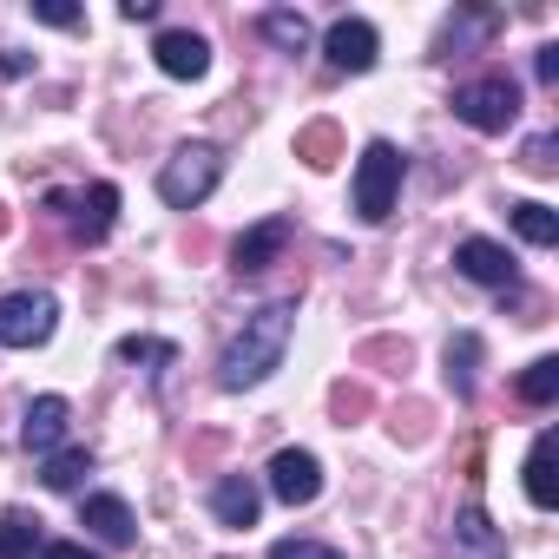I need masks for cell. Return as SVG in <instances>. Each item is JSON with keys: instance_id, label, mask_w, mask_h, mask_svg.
Segmentation results:
<instances>
[{"instance_id": "obj_1", "label": "cell", "mask_w": 559, "mask_h": 559, "mask_svg": "<svg viewBox=\"0 0 559 559\" xmlns=\"http://www.w3.org/2000/svg\"><path fill=\"white\" fill-rule=\"evenodd\" d=\"M290 330H297V304H263V310H250L243 330H237V336L224 343V356H217V382H224V389H257L276 362H284Z\"/></svg>"}, {"instance_id": "obj_2", "label": "cell", "mask_w": 559, "mask_h": 559, "mask_svg": "<svg viewBox=\"0 0 559 559\" xmlns=\"http://www.w3.org/2000/svg\"><path fill=\"white\" fill-rule=\"evenodd\" d=\"M402 171H408V158H402L389 139H369V145H362V158H356V217H362V224H382V217L395 211Z\"/></svg>"}, {"instance_id": "obj_3", "label": "cell", "mask_w": 559, "mask_h": 559, "mask_svg": "<svg viewBox=\"0 0 559 559\" xmlns=\"http://www.w3.org/2000/svg\"><path fill=\"white\" fill-rule=\"evenodd\" d=\"M217 178H224L217 145H178V152L165 158V171H158V198H165L171 211H198V204L217 191Z\"/></svg>"}, {"instance_id": "obj_4", "label": "cell", "mask_w": 559, "mask_h": 559, "mask_svg": "<svg viewBox=\"0 0 559 559\" xmlns=\"http://www.w3.org/2000/svg\"><path fill=\"white\" fill-rule=\"evenodd\" d=\"M454 119L474 126V132H507L520 119V86L507 73H487V80H467L454 93Z\"/></svg>"}, {"instance_id": "obj_5", "label": "cell", "mask_w": 559, "mask_h": 559, "mask_svg": "<svg viewBox=\"0 0 559 559\" xmlns=\"http://www.w3.org/2000/svg\"><path fill=\"white\" fill-rule=\"evenodd\" d=\"M60 323V304L47 290H8L0 297V349H40Z\"/></svg>"}, {"instance_id": "obj_6", "label": "cell", "mask_w": 559, "mask_h": 559, "mask_svg": "<svg viewBox=\"0 0 559 559\" xmlns=\"http://www.w3.org/2000/svg\"><path fill=\"white\" fill-rule=\"evenodd\" d=\"M454 270L467 276V284H487V290H513V284H520V263H513L507 243H493V237H461V243H454Z\"/></svg>"}, {"instance_id": "obj_7", "label": "cell", "mask_w": 559, "mask_h": 559, "mask_svg": "<svg viewBox=\"0 0 559 559\" xmlns=\"http://www.w3.org/2000/svg\"><path fill=\"white\" fill-rule=\"evenodd\" d=\"M270 493L284 500V507H310L317 493H323V467H317V454L310 448H284L270 461Z\"/></svg>"}, {"instance_id": "obj_8", "label": "cell", "mask_w": 559, "mask_h": 559, "mask_svg": "<svg viewBox=\"0 0 559 559\" xmlns=\"http://www.w3.org/2000/svg\"><path fill=\"white\" fill-rule=\"evenodd\" d=\"M376 53H382V40H376V27L369 21H336L330 34H323V60L336 67V73H369L376 67Z\"/></svg>"}, {"instance_id": "obj_9", "label": "cell", "mask_w": 559, "mask_h": 559, "mask_svg": "<svg viewBox=\"0 0 559 559\" xmlns=\"http://www.w3.org/2000/svg\"><path fill=\"white\" fill-rule=\"evenodd\" d=\"M284 243H290V217H263V224H250L230 243V270L237 276H257V270H270L276 257H284Z\"/></svg>"}, {"instance_id": "obj_10", "label": "cell", "mask_w": 559, "mask_h": 559, "mask_svg": "<svg viewBox=\"0 0 559 559\" xmlns=\"http://www.w3.org/2000/svg\"><path fill=\"white\" fill-rule=\"evenodd\" d=\"M152 60H158V73H165V80H204V73H211V47H204V34H191V27L158 34Z\"/></svg>"}, {"instance_id": "obj_11", "label": "cell", "mask_w": 559, "mask_h": 559, "mask_svg": "<svg viewBox=\"0 0 559 559\" xmlns=\"http://www.w3.org/2000/svg\"><path fill=\"white\" fill-rule=\"evenodd\" d=\"M80 526H93L106 546H132L139 539V520H132V507L119 493H86L80 500Z\"/></svg>"}, {"instance_id": "obj_12", "label": "cell", "mask_w": 559, "mask_h": 559, "mask_svg": "<svg viewBox=\"0 0 559 559\" xmlns=\"http://www.w3.org/2000/svg\"><path fill=\"white\" fill-rule=\"evenodd\" d=\"M67 428H73V408H67V395H40V402L27 408V428H21V441H27L34 454H53V448L67 441Z\"/></svg>"}, {"instance_id": "obj_13", "label": "cell", "mask_w": 559, "mask_h": 559, "mask_svg": "<svg viewBox=\"0 0 559 559\" xmlns=\"http://www.w3.org/2000/svg\"><path fill=\"white\" fill-rule=\"evenodd\" d=\"M257 507H263V493H257L250 474H224V480L211 487V513H217V526H257Z\"/></svg>"}, {"instance_id": "obj_14", "label": "cell", "mask_w": 559, "mask_h": 559, "mask_svg": "<svg viewBox=\"0 0 559 559\" xmlns=\"http://www.w3.org/2000/svg\"><path fill=\"white\" fill-rule=\"evenodd\" d=\"M112 224H119V185H93V191L80 198V211H73V237H80V243H99Z\"/></svg>"}, {"instance_id": "obj_15", "label": "cell", "mask_w": 559, "mask_h": 559, "mask_svg": "<svg viewBox=\"0 0 559 559\" xmlns=\"http://www.w3.org/2000/svg\"><path fill=\"white\" fill-rule=\"evenodd\" d=\"M454 552H461V559H500V552H507V539L487 526V513H480V507H461V520H454Z\"/></svg>"}, {"instance_id": "obj_16", "label": "cell", "mask_w": 559, "mask_h": 559, "mask_svg": "<svg viewBox=\"0 0 559 559\" xmlns=\"http://www.w3.org/2000/svg\"><path fill=\"white\" fill-rule=\"evenodd\" d=\"M526 500L546 513L559 493H552V428H539L533 435V454H526Z\"/></svg>"}, {"instance_id": "obj_17", "label": "cell", "mask_w": 559, "mask_h": 559, "mask_svg": "<svg viewBox=\"0 0 559 559\" xmlns=\"http://www.w3.org/2000/svg\"><path fill=\"white\" fill-rule=\"evenodd\" d=\"M47 539H40V520L34 513H0V559H34Z\"/></svg>"}, {"instance_id": "obj_18", "label": "cell", "mask_w": 559, "mask_h": 559, "mask_svg": "<svg viewBox=\"0 0 559 559\" xmlns=\"http://www.w3.org/2000/svg\"><path fill=\"white\" fill-rule=\"evenodd\" d=\"M257 27H263V40H276L284 53H304V47H310V21H304V14H290V8H270Z\"/></svg>"}, {"instance_id": "obj_19", "label": "cell", "mask_w": 559, "mask_h": 559, "mask_svg": "<svg viewBox=\"0 0 559 559\" xmlns=\"http://www.w3.org/2000/svg\"><path fill=\"white\" fill-rule=\"evenodd\" d=\"M474 369H480V336L461 330L448 343V382H454V395H474Z\"/></svg>"}, {"instance_id": "obj_20", "label": "cell", "mask_w": 559, "mask_h": 559, "mask_svg": "<svg viewBox=\"0 0 559 559\" xmlns=\"http://www.w3.org/2000/svg\"><path fill=\"white\" fill-rule=\"evenodd\" d=\"M513 230L546 250V243H559V211L552 204H513Z\"/></svg>"}, {"instance_id": "obj_21", "label": "cell", "mask_w": 559, "mask_h": 559, "mask_svg": "<svg viewBox=\"0 0 559 559\" xmlns=\"http://www.w3.org/2000/svg\"><path fill=\"white\" fill-rule=\"evenodd\" d=\"M86 474H93V454H86V448H67V454H47V474H40V480H47L53 493H73Z\"/></svg>"}, {"instance_id": "obj_22", "label": "cell", "mask_w": 559, "mask_h": 559, "mask_svg": "<svg viewBox=\"0 0 559 559\" xmlns=\"http://www.w3.org/2000/svg\"><path fill=\"white\" fill-rule=\"evenodd\" d=\"M552 395H559V356H539V362H526V376H520V402L546 408Z\"/></svg>"}, {"instance_id": "obj_23", "label": "cell", "mask_w": 559, "mask_h": 559, "mask_svg": "<svg viewBox=\"0 0 559 559\" xmlns=\"http://www.w3.org/2000/svg\"><path fill=\"white\" fill-rule=\"evenodd\" d=\"M119 362H158V369H171L178 349H171V343H152V336H126V343H119Z\"/></svg>"}, {"instance_id": "obj_24", "label": "cell", "mask_w": 559, "mask_h": 559, "mask_svg": "<svg viewBox=\"0 0 559 559\" xmlns=\"http://www.w3.org/2000/svg\"><path fill=\"white\" fill-rule=\"evenodd\" d=\"M480 34H493V14H467V21H448V34H441V47H474Z\"/></svg>"}, {"instance_id": "obj_25", "label": "cell", "mask_w": 559, "mask_h": 559, "mask_svg": "<svg viewBox=\"0 0 559 559\" xmlns=\"http://www.w3.org/2000/svg\"><path fill=\"white\" fill-rule=\"evenodd\" d=\"M330 152H336V126H310L297 139V158H310V165H330Z\"/></svg>"}, {"instance_id": "obj_26", "label": "cell", "mask_w": 559, "mask_h": 559, "mask_svg": "<svg viewBox=\"0 0 559 559\" xmlns=\"http://www.w3.org/2000/svg\"><path fill=\"white\" fill-rule=\"evenodd\" d=\"M270 559H343L336 546H323V539H276L270 546Z\"/></svg>"}, {"instance_id": "obj_27", "label": "cell", "mask_w": 559, "mask_h": 559, "mask_svg": "<svg viewBox=\"0 0 559 559\" xmlns=\"http://www.w3.org/2000/svg\"><path fill=\"white\" fill-rule=\"evenodd\" d=\"M34 21H47V27H80V8H60V0H34Z\"/></svg>"}, {"instance_id": "obj_28", "label": "cell", "mask_w": 559, "mask_h": 559, "mask_svg": "<svg viewBox=\"0 0 559 559\" xmlns=\"http://www.w3.org/2000/svg\"><path fill=\"white\" fill-rule=\"evenodd\" d=\"M40 559H99V552H93L86 539H47V546H40Z\"/></svg>"}, {"instance_id": "obj_29", "label": "cell", "mask_w": 559, "mask_h": 559, "mask_svg": "<svg viewBox=\"0 0 559 559\" xmlns=\"http://www.w3.org/2000/svg\"><path fill=\"white\" fill-rule=\"evenodd\" d=\"M552 165H559V158H552V139H533V145H526V171H552Z\"/></svg>"}, {"instance_id": "obj_30", "label": "cell", "mask_w": 559, "mask_h": 559, "mask_svg": "<svg viewBox=\"0 0 559 559\" xmlns=\"http://www.w3.org/2000/svg\"><path fill=\"white\" fill-rule=\"evenodd\" d=\"M533 73H539V86H552V80H559V47H539V60H533Z\"/></svg>"}, {"instance_id": "obj_31", "label": "cell", "mask_w": 559, "mask_h": 559, "mask_svg": "<svg viewBox=\"0 0 559 559\" xmlns=\"http://www.w3.org/2000/svg\"><path fill=\"white\" fill-rule=\"evenodd\" d=\"M119 14H126V21H158V0H126Z\"/></svg>"}, {"instance_id": "obj_32", "label": "cell", "mask_w": 559, "mask_h": 559, "mask_svg": "<svg viewBox=\"0 0 559 559\" xmlns=\"http://www.w3.org/2000/svg\"><path fill=\"white\" fill-rule=\"evenodd\" d=\"M27 67H34V60H27V53H0V73H8V80H21V73H27Z\"/></svg>"}, {"instance_id": "obj_33", "label": "cell", "mask_w": 559, "mask_h": 559, "mask_svg": "<svg viewBox=\"0 0 559 559\" xmlns=\"http://www.w3.org/2000/svg\"><path fill=\"white\" fill-rule=\"evenodd\" d=\"M0 230H8V217H0Z\"/></svg>"}]
</instances>
